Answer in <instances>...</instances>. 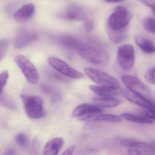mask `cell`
<instances>
[{
	"label": "cell",
	"instance_id": "1",
	"mask_svg": "<svg viewBox=\"0 0 155 155\" xmlns=\"http://www.w3.org/2000/svg\"><path fill=\"white\" fill-rule=\"evenodd\" d=\"M77 51L83 59L92 64L105 66L109 63V54L103 49L83 43Z\"/></svg>",
	"mask_w": 155,
	"mask_h": 155
},
{
	"label": "cell",
	"instance_id": "2",
	"mask_svg": "<svg viewBox=\"0 0 155 155\" xmlns=\"http://www.w3.org/2000/svg\"><path fill=\"white\" fill-rule=\"evenodd\" d=\"M85 73L92 81L100 86L112 89H119L121 84L116 78L100 70L92 68H86Z\"/></svg>",
	"mask_w": 155,
	"mask_h": 155
},
{
	"label": "cell",
	"instance_id": "3",
	"mask_svg": "<svg viewBox=\"0 0 155 155\" xmlns=\"http://www.w3.org/2000/svg\"><path fill=\"white\" fill-rule=\"evenodd\" d=\"M26 114L30 118L40 119L45 115L43 101L36 96L21 95Z\"/></svg>",
	"mask_w": 155,
	"mask_h": 155
},
{
	"label": "cell",
	"instance_id": "4",
	"mask_svg": "<svg viewBox=\"0 0 155 155\" xmlns=\"http://www.w3.org/2000/svg\"><path fill=\"white\" fill-rule=\"evenodd\" d=\"M131 17V14L125 7L117 6L109 16L107 26L115 30L126 29Z\"/></svg>",
	"mask_w": 155,
	"mask_h": 155
},
{
	"label": "cell",
	"instance_id": "5",
	"mask_svg": "<svg viewBox=\"0 0 155 155\" xmlns=\"http://www.w3.org/2000/svg\"><path fill=\"white\" fill-rule=\"evenodd\" d=\"M121 78L128 90L154 103L153 95L148 87L137 77L133 75H124Z\"/></svg>",
	"mask_w": 155,
	"mask_h": 155
},
{
	"label": "cell",
	"instance_id": "6",
	"mask_svg": "<svg viewBox=\"0 0 155 155\" xmlns=\"http://www.w3.org/2000/svg\"><path fill=\"white\" fill-rule=\"evenodd\" d=\"M27 80L31 84H37L39 81V74L35 66L25 56L18 55L15 59Z\"/></svg>",
	"mask_w": 155,
	"mask_h": 155
},
{
	"label": "cell",
	"instance_id": "7",
	"mask_svg": "<svg viewBox=\"0 0 155 155\" xmlns=\"http://www.w3.org/2000/svg\"><path fill=\"white\" fill-rule=\"evenodd\" d=\"M135 53L134 48L130 44L121 45L117 51V61L118 64L123 70H130L134 64Z\"/></svg>",
	"mask_w": 155,
	"mask_h": 155
},
{
	"label": "cell",
	"instance_id": "8",
	"mask_svg": "<svg viewBox=\"0 0 155 155\" xmlns=\"http://www.w3.org/2000/svg\"><path fill=\"white\" fill-rule=\"evenodd\" d=\"M48 62L55 70L66 77L75 79H81L85 77L82 73L72 68L65 62L57 57L50 56L48 58Z\"/></svg>",
	"mask_w": 155,
	"mask_h": 155
},
{
	"label": "cell",
	"instance_id": "9",
	"mask_svg": "<svg viewBox=\"0 0 155 155\" xmlns=\"http://www.w3.org/2000/svg\"><path fill=\"white\" fill-rule=\"evenodd\" d=\"M102 112L103 110L97 106L85 103L79 105L74 109L72 115L78 117L80 121H84Z\"/></svg>",
	"mask_w": 155,
	"mask_h": 155
},
{
	"label": "cell",
	"instance_id": "10",
	"mask_svg": "<svg viewBox=\"0 0 155 155\" xmlns=\"http://www.w3.org/2000/svg\"><path fill=\"white\" fill-rule=\"evenodd\" d=\"M121 93L125 98L133 104L144 107L146 109L155 110L154 103L147 100L143 97L128 89H122Z\"/></svg>",
	"mask_w": 155,
	"mask_h": 155
},
{
	"label": "cell",
	"instance_id": "11",
	"mask_svg": "<svg viewBox=\"0 0 155 155\" xmlns=\"http://www.w3.org/2000/svg\"><path fill=\"white\" fill-rule=\"evenodd\" d=\"M121 145L123 147H134L142 152V155H155L154 146L149 143L133 139H125L121 141Z\"/></svg>",
	"mask_w": 155,
	"mask_h": 155
},
{
	"label": "cell",
	"instance_id": "12",
	"mask_svg": "<svg viewBox=\"0 0 155 155\" xmlns=\"http://www.w3.org/2000/svg\"><path fill=\"white\" fill-rule=\"evenodd\" d=\"M37 35L34 32L28 31H22L15 37L14 45L16 49H22L37 40Z\"/></svg>",
	"mask_w": 155,
	"mask_h": 155
},
{
	"label": "cell",
	"instance_id": "13",
	"mask_svg": "<svg viewBox=\"0 0 155 155\" xmlns=\"http://www.w3.org/2000/svg\"><path fill=\"white\" fill-rule=\"evenodd\" d=\"M64 16L66 19L71 21H82L86 19L87 13L83 6L73 4L68 7Z\"/></svg>",
	"mask_w": 155,
	"mask_h": 155
},
{
	"label": "cell",
	"instance_id": "14",
	"mask_svg": "<svg viewBox=\"0 0 155 155\" xmlns=\"http://www.w3.org/2000/svg\"><path fill=\"white\" fill-rule=\"evenodd\" d=\"M35 10V8L33 4H27L15 13L14 18L17 21H27L32 17Z\"/></svg>",
	"mask_w": 155,
	"mask_h": 155
},
{
	"label": "cell",
	"instance_id": "15",
	"mask_svg": "<svg viewBox=\"0 0 155 155\" xmlns=\"http://www.w3.org/2000/svg\"><path fill=\"white\" fill-rule=\"evenodd\" d=\"M64 143L61 137H56L48 141L44 147L43 155H57Z\"/></svg>",
	"mask_w": 155,
	"mask_h": 155
},
{
	"label": "cell",
	"instance_id": "16",
	"mask_svg": "<svg viewBox=\"0 0 155 155\" xmlns=\"http://www.w3.org/2000/svg\"><path fill=\"white\" fill-rule=\"evenodd\" d=\"M135 41L137 46L144 52L149 54L154 53V43L152 39L146 36L137 35L136 36Z\"/></svg>",
	"mask_w": 155,
	"mask_h": 155
},
{
	"label": "cell",
	"instance_id": "17",
	"mask_svg": "<svg viewBox=\"0 0 155 155\" xmlns=\"http://www.w3.org/2000/svg\"><path fill=\"white\" fill-rule=\"evenodd\" d=\"M93 101L98 107L112 108L122 104V101L115 97L96 96L93 98Z\"/></svg>",
	"mask_w": 155,
	"mask_h": 155
},
{
	"label": "cell",
	"instance_id": "18",
	"mask_svg": "<svg viewBox=\"0 0 155 155\" xmlns=\"http://www.w3.org/2000/svg\"><path fill=\"white\" fill-rule=\"evenodd\" d=\"M41 91L48 96L53 103H56L61 100L62 94L57 88L49 84H42L40 86Z\"/></svg>",
	"mask_w": 155,
	"mask_h": 155
},
{
	"label": "cell",
	"instance_id": "19",
	"mask_svg": "<svg viewBox=\"0 0 155 155\" xmlns=\"http://www.w3.org/2000/svg\"><path fill=\"white\" fill-rule=\"evenodd\" d=\"M57 41L64 47L76 51H77L83 44L76 38L68 35H61L57 38Z\"/></svg>",
	"mask_w": 155,
	"mask_h": 155
},
{
	"label": "cell",
	"instance_id": "20",
	"mask_svg": "<svg viewBox=\"0 0 155 155\" xmlns=\"http://www.w3.org/2000/svg\"><path fill=\"white\" fill-rule=\"evenodd\" d=\"M106 32L109 39L115 44L123 41L127 37L126 28L122 30H115L107 26Z\"/></svg>",
	"mask_w": 155,
	"mask_h": 155
},
{
	"label": "cell",
	"instance_id": "21",
	"mask_svg": "<svg viewBox=\"0 0 155 155\" xmlns=\"http://www.w3.org/2000/svg\"><path fill=\"white\" fill-rule=\"evenodd\" d=\"M121 117L127 121L139 124H152L154 121L151 118H148L143 113L141 114L123 113L121 114Z\"/></svg>",
	"mask_w": 155,
	"mask_h": 155
},
{
	"label": "cell",
	"instance_id": "22",
	"mask_svg": "<svg viewBox=\"0 0 155 155\" xmlns=\"http://www.w3.org/2000/svg\"><path fill=\"white\" fill-rule=\"evenodd\" d=\"M89 87L92 92L99 96L115 97L118 94L116 89H112L102 86L90 85Z\"/></svg>",
	"mask_w": 155,
	"mask_h": 155
},
{
	"label": "cell",
	"instance_id": "23",
	"mask_svg": "<svg viewBox=\"0 0 155 155\" xmlns=\"http://www.w3.org/2000/svg\"><path fill=\"white\" fill-rule=\"evenodd\" d=\"M93 121H105L113 123H120L122 122L121 117L112 114L100 115L93 119Z\"/></svg>",
	"mask_w": 155,
	"mask_h": 155
},
{
	"label": "cell",
	"instance_id": "24",
	"mask_svg": "<svg viewBox=\"0 0 155 155\" xmlns=\"http://www.w3.org/2000/svg\"><path fill=\"white\" fill-rule=\"evenodd\" d=\"M0 105L3 106L11 110H14L16 109L15 104L7 96L0 95Z\"/></svg>",
	"mask_w": 155,
	"mask_h": 155
},
{
	"label": "cell",
	"instance_id": "25",
	"mask_svg": "<svg viewBox=\"0 0 155 155\" xmlns=\"http://www.w3.org/2000/svg\"><path fill=\"white\" fill-rule=\"evenodd\" d=\"M18 144L23 149H26L29 146V139L27 136L23 133H20L15 137Z\"/></svg>",
	"mask_w": 155,
	"mask_h": 155
},
{
	"label": "cell",
	"instance_id": "26",
	"mask_svg": "<svg viewBox=\"0 0 155 155\" xmlns=\"http://www.w3.org/2000/svg\"><path fill=\"white\" fill-rule=\"evenodd\" d=\"M144 26L147 31L149 32L154 34L155 31V21L154 18L148 17L144 21Z\"/></svg>",
	"mask_w": 155,
	"mask_h": 155
},
{
	"label": "cell",
	"instance_id": "27",
	"mask_svg": "<svg viewBox=\"0 0 155 155\" xmlns=\"http://www.w3.org/2000/svg\"><path fill=\"white\" fill-rule=\"evenodd\" d=\"M9 41L7 40H0V62L7 52Z\"/></svg>",
	"mask_w": 155,
	"mask_h": 155
},
{
	"label": "cell",
	"instance_id": "28",
	"mask_svg": "<svg viewBox=\"0 0 155 155\" xmlns=\"http://www.w3.org/2000/svg\"><path fill=\"white\" fill-rule=\"evenodd\" d=\"M47 74L49 78L52 80L60 82H65L67 81L66 77L60 73H57L54 71H49L47 72Z\"/></svg>",
	"mask_w": 155,
	"mask_h": 155
},
{
	"label": "cell",
	"instance_id": "29",
	"mask_svg": "<svg viewBox=\"0 0 155 155\" xmlns=\"http://www.w3.org/2000/svg\"><path fill=\"white\" fill-rule=\"evenodd\" d=\"M145 78L147 82L152 84H155V67L149 68L145 74Z\"/></svg>",
	"mask_w": 155,
	"mask_h": 155
},
{
	"label": "cell",
	"instance_id": "30",
	"mask_svg": "<svg viewBox=\"0 0 155 155\" xmlns=\"http://www.w3.org/2000/svg\"><path fill=\"white\" fill-rule=\"evenodd\" d=\"M40 144L39 141L36 138L33 140L30 147V152L31 155H38L39 153Z\"/></svg>",
	"mask_w": 155,
	"mask_h": 155
},
{
	"label": "cell",
	"instance_id": "31",
	"mask_svg": "<svg viewBox=\"0 0 155 155\" xmlns=\"http://www.w3.org/2000/svg\"><path fill=\"white\" fill-rule=\"evenodd\" d=\"M8 76H9V74L7 71L3 72L0 74V95L2 94L4 87L7 83Z\"/></svg>",
	"mask_w": 155,
	"mask_h": 155
},
{
	"label": "cell",
	"instance_id": "32",
	"mask_svg": "<svg viewBox=\"0 0 155 155\" xmlns=\"http://www.w3.org/2000/svg\"><path fill=\"white\" fill-rule=\"evenodd\" d=\"M141 3L145 5L151 9L153 12H155V0H137Z\"/></svg>",
	"mask_w": 155,
	"mask_h": 155
},
{
	"label": "cell",
	"instance_id": "33",
	"mask_svg": "<svg viewBox=\"0 0 155 155\" xmlns=\"http://www.w3.org/2000/svg\"><path fill=\"white\" fill-rule=\"evenodd\" d=\"M94 23L91 20H87L84 24V27L86 30L88 31H91L94 28Z\"/></svg>",
	"mask_w": 155,
	"mask_h": 155
},
{
	"label": "cell",
	"instance_id": "34",
	"mask_svg": "<svg viewBox=\"0 0 155 155\" xmlns=\"http://www.w3.org/2000/svg\"><path fill=\"white\" fill-rule=\"evenodd\" d=\"M128 155H142V152L137 148L130 147L128 148Z\"/></svg>",
	"mask_w": 155,
	"mask_h": 155
},
{
	"label": "cell",
	"instance_id": "35",
	"mask_svg": "<svg viewBox=\"0 0 155 155\" xmlns=\"http://www.w3.org/2000/svg\"><path fill=\"white\" fill-rule=\"evenodd\" d=\"M75 150V146H71L67 148L62 155H73Z\"/></svg>",
	"mask_w": 155,
	"mask_h": 155
},
{
	"label": "cell",
	"instance_id": "36",
	"mask_svg": "<svg viewBox=\"0 0 155 155\" xmlns=\"http://www.w3.org/2000/svg\"><path fill=\"white\" fill-rule=\"evenodd\" d=\"M3 155H16V154L14 149H9L5 152Z\"/></svg>",
	"mask_w": 155,
	"mask_h": 155
},
{
	"label": "cell",
	"instance_id": "37",
	"mask_svg": "<svg viewBox=\"0 0 155 155\" xmlns=\"http://www.w3.org/2000/svg\"><path fill=\"white\" fill-rule=\"evenodd\" d=\"M104 1L108 3H118L123 2L124 0H104Z\"/></svg>",
	"mask_w": 155,
	"mask_h": 155
}]
</instances>
